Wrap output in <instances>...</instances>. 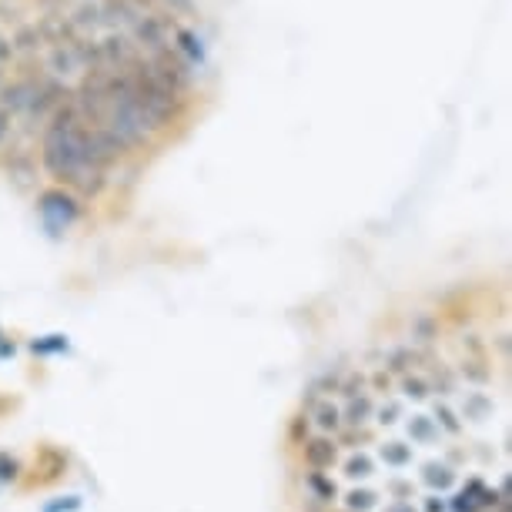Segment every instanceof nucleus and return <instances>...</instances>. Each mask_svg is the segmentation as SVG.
Wrapping results in <instances>:
<instances>
[{
    "mask_svg": "<svg viewBox=\"0 0 512 512\" xmlns=\"http://www.w3.org/2000/svg\"><path fill=\"white\" fill-rule=\"evenodd\" d=\"M37 215H41L44 228L51 235H64L81 218V201H77L67 188H44L37 195Z\"/></svg>",
    "mask_w": 512,
    "mask_h": 512,
    "instance_id": "f257e3e1",
    "label": "nucleus"
},
{
    "mask_svg": "<svg viewBox=\"0 0 512 512\" xmlns=\"http://www.w3.org/2000/svg\"><path fill=\"white\" fill-rule=\"evenodd\" d=\"M21 476V462H17L11 452H0V482H11Z\"/></svg>",
    "mask_w": 512,
    "mask_h": 512,
    "instance_id": "39448f33",
    "label": "nucleus"
},
{
    "mask_svg": "<svg viewBox=\"0 0 512 512\" xmlns=\"http://www.w3.org/2000/svg\"><path fill=\"white\" fill-rule=\"evenodd\" d=\"M302 459H305V466L312 469V472H322L328 466H335V459H338V439L332 436H312L308 442H302Z\"/></svg>",
    "mask_w": 512,
    "mask_h": 512,
    "instance_id": "f03ea898",
    "label": "nucleus"
},
{
    "mask_svg": "<svg viewBox=\"0 0 512 512\" xmlns=\"http://www.w3.org/2000/svg\"><path fill=\"white\" fill-rule=\"evenodd\" d=\"M81 509V499L77 496H67V502H57V506H47L44 512H77Z\"/></svg>",
    "mask_w": 512,
    "mask_h": 512,
    "instance_id": "423d86ee",
    "label": "nucleus"
},
{
    "mask_svg": "<svg viewBox=\"0 0 512 512\" xmlns=\"http://www.w3.org/2000/svg\"><path fill=\"white\" fill-rule=\"evenodd\" d=\"M7 405H11V402H7V399H0V412H4V409H7Z\"/></svg>",
    "mask_w": 512,
    "mask_h": 512,
    "instance_id": "6e6552de",
    "label": "nucleus"
},
{
    "mask_svg": "<svg viewBox=\"0 0 512 512\" xmlns=\"http://www.w3.org/2000/svg\"><path fill=\"white\" fill-rule=\"evenodd\" d=\"M385 512H415V509H412V499H399V502H392Z\"/></svg>",
    "mask_w": 512,
    "mask_h": 512,
    "instance_id": "0eeeda50",
    "label": "nucleus"
},
{
    "mask_svg": "<svg viewBox=\"0 0 512 512\" xmlns=\"http://www.w3.org/2000/svg\"><path fill=\"white\" fill-rule=\"evenodd\" d=\"M372 459L369 456H365V452H362V456H359V452H352V456H349V462H345V472H349V476L352 479H369L372 476Z\"/></svg>",
    "mask_w": 512,
    "mask_h": 512,
    "instance_id": "20e7f679",
    "label": "nucleus"
},
{
    "mask_svg": "<svg viewBox=\"0 0 512 512\" xmlns=\"http://www.w3.org/2000/svg\"><path fill=\"white\" fill-rule=\"evenodd\" d=\"M31 352L34 355H61L67 352V335H44V338H34L31 342Z\"/></svg>",
    "mask_w": 512,
    "mask_h": 512,
    "instance_id": "7ed1b4c3",
    "label": "nucleus"
}]
</instances>
